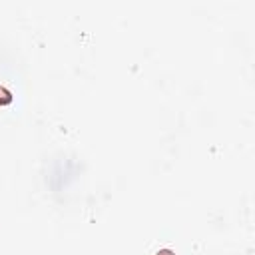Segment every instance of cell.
Here are the masks:
<instances>
[{"label": "cell", "mask_w": 255, "mask_h": 255, "mask_svg": "<svg viewBox=\"0 0 255 255\" xmlns=\"http://www.w3.org/2000/svg\"><path fill=\"white\" fill-rule=\"evenodd\" d=\"M12 92L8 90V88H4V86H0V106H8V104H12Z\"/></svg>", "instance_id": "cell-1"}, {"label": "cell", "mask_w": 255, "mask_h": 255, "mask_svg": "<svg viewBox=\"0 0 255 255\" xmlns=\"http://www.w3.org/2000/svg\"><path fill=\"white\" fill-rule=\"evenodd\" d=\"M158 255H173V251H170V249H162Z\"/></svg>", "instance_id": "cell-2"}]
</instances>
